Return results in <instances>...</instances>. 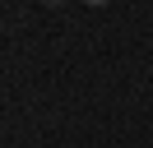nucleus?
<instances>
[{"label": "nucleus", "instance_id": "1", "mask_svg": "<svg viewBox=\"0 0 153 148\" xmlns=\"http://www.w3.org/2000/svg\"><path fill=\"white\" fill-rule=\"evenodd\" d=\"M84 5H111V0H84Z\"/></svg>", "mask_w": 153, "mask_h": 148}, {"label": "nucleus", "instance_id": "2", "mask_svg": "<svg viewBox=\"0 0 153 148\" xmlns=\"http://www.w3.org/2000/svg\"><path fill=\"white\" fill-rule=\"evenodd\" d=\"M47 5H65V0H47Z\"/></svg>", "mask_w": 153, "mask_h": 148}]
</instances>
